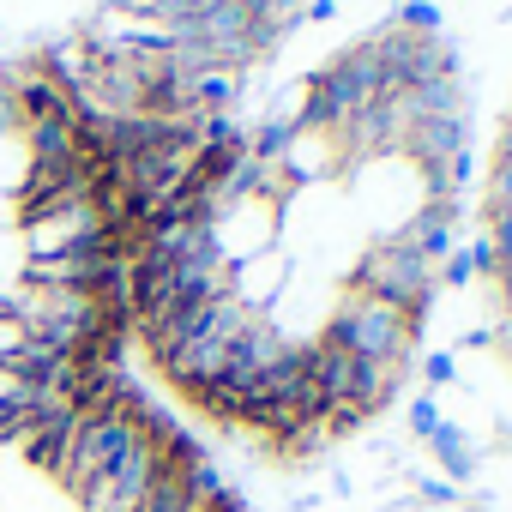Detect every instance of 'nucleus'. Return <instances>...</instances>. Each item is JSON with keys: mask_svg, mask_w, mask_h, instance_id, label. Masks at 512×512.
Listing matches in <instances>:
<instances>
[{"mask_svg": "<svg viewBox=\"0 0 512 512\" xmlns=\"http://www.w3.org/2000/svg\"><path fill=\"white\" fill-rule=\"evenodd\" d=\"M320 344H332V350H344V356H362V362L404 368V362H410V350H416V332L404 326V314H398V308H386L380 296H368V290H350V284H344V296H338V308H332V320H326Z\"/></svg>", "mask_w": 512, "mask_h": 512, "instance_id": "f257e3e1", "label": "nucleus"}, {"mask_svg": "<svg viewBox=\"0 0 512 512\" xmlns=\"http://www.w3.org/2000/svg\"><path fill=\"white\" fill-rule=\"evenodd\" d=\"M181 428L163 416V410H151V422H145V434L91 482V488H79L73 500H79V512H139V500L151 494V482H157V470H163V458H169V440H175Z\"/></svg>", "mask_w": 512, "mask_h": 512, "instance_id": "f03ea898", "label": "nucleus"}, {"mask_svg": "<svg viewBox=\"0 0 512 512\" xmlns=\"http://www.w3.org/2000/svg\"><path fill=\"white\" fill-rule=\"evenodd\" d=\"M290 290V253L284 247H266V253H247V260L229 266V296L247 308V314H272V302Z\"/></svg>", "mask_w": 512, "mask_h": 512, "instance_id": "7ed1b4c3", "label": "nucleus"}, {"mask_svg": "<svg viewBox=\"0 0 512 512\" xmlns=\"http://www.w3.org/2000/svg\"><path fill=\"white\" fill-rule=\"evenodd\" d=\"M422 446L434 452V464H440V476H446L452 488H464V482L476 476V446H470V434H464L458 422H440Z\"/></svg>", "mask_w": 512, "mask_h": 512, "instance_id": "20e7f679", "label": "nucleus"}, {"mask_svg": "<svg viewBox=\"0 0 512 512\" xmlns=\"http://www.w3.org/2000/svg\"><path fill=\"white\" fill-rule=\"evenodd\" d=\"M37 410V380H25L19 368L0 362V440H13V428Z\"/></svg>", "mask_w": 512, "mask_h": 512, "instance_id": "39448f33", "label": "nucleus"}, {"mask_svg": "<svg viewBox=\"0 0 512 512\" xmlns=\"http://www.w3.org/2000/svg\"><path fill=\"white\" fill-rule=\"evenodd\" d=\"M386 25H398L410 37H440L446 31V13H440V0H398V7L386 13Z\"/></svg>", "mask_w": 512, "mask_h": 512, "instance_id": "423d86ee", "label": "nucleus"}, {"mask_svg": "<svg viewBox=\"0 0 512 512\" xmlns=\"http://www.w3.org/2000/svg\"><path fill=\"white\" fill-rule=\"evenodd\" d=\"M410 500H416V506H458V500H464V488H452L446 476L422 470V476H410Z\"/></svg>", "mask_w": 512, "mask_h": 512, "instance_id": "0eeeda50", "label": "nucleus"}, {"mask_svg": "<svg viewBox=\"0 0 512 512\" xmlns=\"http://www.w3.org/2000/svg\"><path fill=\"white\" fill-rule=\"evenodd\" d=\"M422 380H428V392L458 386V356H452V350H428V356H422Z\"/></svg>", "mask_w": 512, "mask_h": 512, "instance_id": "6e6552de", "label": "nucleus"}, {"mask_svg": "<svg viewBox=\"0 0 512 512\" xmlns=\"http://www.w3.org/2000/svg\"><path fill=\"white\" fill-rule=\"evenodd\" d=\"M440 422H446V410H440V398H434V392L410 398V434H416V440H428V434H434Z\"/></svg>", "mask_w": 512, "mask_h": 512, "instance_id": "1a4fd4ad", "label": "nucleus"}, {"mask_svg": "<svg viewBox=\"0 0 512 512\" xmlns=\"http://www.w3.org/2000/svg\"><path fill=\"white\" fill-rule=\"evenodd\" d=\"M434 284H440V290H464V284H476V272H470V253H464V247H452L446 260H440Z\"/></svg>", "mask_w": 512, "mask_h": 512, "instance_id": "9d476101", "label": "nucleus"}, {"mask_svg": "<svg viewBox=\"0 0 512 512\" xmlns=\"http://www.w3.org/2000/svg\"><path fill=\"white\" fill-rule=\"evenodd\" d=\"M464 253H470V272L476 278H500V247H494V235H476Z\"/></svg>", "mask_w": 512, "mask_h": 512, "instance_id": "9b49d317", "label": "nucleus"}, {"mask_svg": "<svg viewBox=\"0 0 512 512\" xmlns=\"http://www.w3.org/2000/svg\"><path fill=\"white\" fill-rule=\"evenodd\" d=\"M25 338H31V332H25L13 314H0V362H7V368H13V356L25 350Z\"/></svg>", "mask_w": 512, "mask_h": 512, "instance_id": "f8f14e48", "label": "nucleus"}, {"mask_svg": "<svg viewBox=\"0 0 512 512\" xmlns=\"http://www.w3.org/2000/svg\"><path fill=\"white\" fill-rule=\"evenodd\" d=\"M458 350H494V326H464L458 332ZM452 350V356H458Z\"/></svg>", "mask_w": 512, "mask_h": 512, "instance_id": "ddd939ff", "label": "nucleus"}, {"mask_svg": "<svg viewBox=\"0 0 512 512\" xmlns=\"http://www.w3.org/2000/svg\"><path fill=\"white\" fill-rule=\"evenodd\" d=\"M302 19L308 25H332L338 19V0H302Z\"/></svg>", "mask_w": 512, "mask_h": 512, "instance_id": "4468645a", "label": "nucleus"}, {"mask_svg": "<svg viewBox=\"0 0 512 512\" xmlns=\"http://www.w3.org/2000/svg\"><path fill=\"white\" fill-rule=\"evenodd\" d=\"M494 163H512V115H506V133H500V157Z\"/></svg>", "mask_w": 512, "mask_h": 512, "instance_id": "2eb2a0df", "label": "nucleus"}]
</instances>
